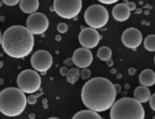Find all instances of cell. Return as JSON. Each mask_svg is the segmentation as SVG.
Segmentation results:
<instances>
[{
    "label": "cell",
    "instance_id": "5b68a950",
    "mask_svg": "<svg viewBox=\"0 0 155 119\" xmlns=\"http://www.w3.org/2000/svg\"><path fill=\"white\" fill-rule=\"evenodd\" d=\"M84 19L89 27L96 29L102 28L109 20V13L101 5H92L85 11Z\"/></svg>",
    "mask_w": 155,
    "mask_h": 119
},
{
    "label": "cell",
    "instance_id": "4fadbf2b",
    "mask_svg": "<svg viewBox=\"0 0 155 119\" xmlns=\"http://www.w3.org/2000/svg\"><path fill=\"white\" fill-rule=\"evenodd\" d=\"M131 11L130 10L128 6L124 3L117 4L112 10L113 17L119 22H124L130 18Z\"/></svg>",
    "mask_w": 155,
    "mask_h": 119
},
{
    "label": "cell",
    "instance_id": "5bb4252c",
    "mask_svg": "<svg viewBox=\"0 0 155 119\" xmlns=\"http://www.w3.org/2000/svg\"><path fill=\"white\" fill-rule=\"evenodd\" d=\"M139 82L147 87L153 86L155 84V72L149 69L143 70L139 75Z\"/></svg>",
    "mask_w": 155,
    "mask_h": 119
},
{
    "label": "cell",
    "instance_id": "ac0fdd59",
    "mask_svg": "<svg viewBox=\"0 0 155 119\" xmlns=\"http://www.w3.org/2000/svg\"><path fill=\"white\" fill-rule=\"evenodd\" d=\"M112 55V51L110 48L108 47L103 46L98 49V53H97V56L98 58L102 61H107L110 59Z\"/></svg>",
    "mask_w": 155,
    "mask_h": 119
},
{
    "label": "cell",
    "instance_id": "9c48e42d",
    "mask_svg": "<svg viewBox=\"0 0 155 119\" xmlns=\"http://www.w3.org/2000/svg\"><path fill=\"white\" fill-rule=\"evenodd\" d=\"M30 62L35 70L45 72L51 67L53 60L49 52L45 50H39L32 55Z\"/></svg>",
    "mask_w": 155,
    "mask_h": 119
},
{
    "label": "cell",
    "instance_id": "4dcf8cb0",
    "mask_svg": "<svg viewBox=\"0 0 155 119\" xmlns=\"http://www.w3.org/2000/svg\"><path fill=\"white\" fill-rule=\"evenodd\" d=\"M114 86H115V89H116L117 93H119L120 91V90H121L120 85H119V84H114Z\"/></svg>",
    "mask_w": 155,
    "mask_h": 119
},
{
    "label": "cell",
    "instance_id": "e575fe53",
    "mask_svg": "<svg viewBox=\"0 0 155 119\" xmlns=\"http://www.w3.org/2000/svg\"><path fill=\"white\" fill-rule=\"evenodd\" d=\"M2 66H3V63H2V62L0 61V68L2 67Z\"/></svg>",
    "mask_w": 155,
    "mask_h": 119
},
{
    "label": "cell",
    "instance_id": "2e32d148",
    "mask_svg": "<svg viewBox=\"0 0 155 119\" xmlns=\"http://www.w3.org/2000/svg\"><path fill=\"white\" fill-rule=\"evenodd\" d=\"M39 6L38 0H21L20 2V8L26 14L36 13Z\"/></svg>",
    "mask_w": 155,
    "mask_h": 119
},
{
    "label": "cell",
    "instance_id": "1f68e13d",
    "mask_svg": "<svg viewBox=\"0 0 155 119\" xmlns=\"http://www.w3.org/2000/svg\"><path fill=\"white\" fill-rule=\"evenodd\" d=\"M107 66H111L112 65H113V61H112V60L110 59V60H107Z\"/></svg>",
    "mask_w": 155,
    "mask_h": 119
},
{
    "label": "cell",
    "instance_id": "7c38bea8",
    "mask_svg": "<svg viewBox=\"0 0 155 119\" xmlns=\"http://www.w3.org/2000/svg\"><path fill=\"white\" fill-rule=\"evenodd\" d=\"M74 65L80 69H86L92 63L93 56L89 49L80 48L76 50L73 55Z\"/></svg>",
    "mask_w": 155,
    "mask_h": 119
},
{
    "label": "cell",
    "instance_id": "8d00e7d4",
    "mask_svg": "<svg viewBox=\"0 0 155 119\" xmlns=\"http://www.w3.org/2000/svg\"><path fill=\"white\" fill-rule=\"evenodd\" d=\"M154 63H155V56H154Z\"/></svg>",
    "mask_w": 155,
    "mask_h": 119
},
{
    "label": "cell",
    "instance_id": "ba28073f",
    "mask_svg": "<svg viewBox=\"0 0 155 119\" xmlns=\"http://www.w3.org/2000/svg\"><path fill=\"white\" fill-rule=\"evenodd\" d=\"M27 28L33 35H41L48 28L49 22L44 14L36 12L30 14L27 20Z\"/></svg>",
    "mask_w": 155,
    "mask_h": 119
},
{
    "label": "cell",
    "instance_id": "83f0119b",
    "mask_svg": "<svg viewBox=\"0 0 155 119\" xmlns=\"http://www.w3.org/2000/svg\"><path fill=\"white\" fill-rule=\"evenodd\" d=\"M117 2V0H100L99 2L102 3V4H106V5H111L114 3H116Z\"/></svg>",
    "mask_w": 155,
    "mask_h": 119
},
{
    "label": "cell",
    "instance_id": "e0dca14e",
    "mask_svg": "<svg viewBox=\"0 0 155 119\" xmlns=\"http://www.w3.org/2000/svg\"><path fill=\"white\" fill-rule=\"evenodd\" d=\"M72 119H102V117L95 111L92 110H82L74 115Z\"/></svg>",
    "mask_w": 155,
    "mask_h": 119
},
{
    "label": "cell",
    "instance_id": "f546056e",
    "mask_svg": "<svg viewBox=\"0 0 155 119\" xmlns=\"http://www.w3.org/2000/svg\"><path fill=\"white\" fill-rule=\"evenodd\" d=\"M128 72L130 75H133L136 73V69H135L134 68H130L128 70Z\"/></svg>",
    "mask_w": 155,
    "mask_h": 119
},
{
    "label": "cell",
    "instance_id": "7402d4cb",
    "mask_svg": "<svg viewBox=\"0 0 155 119\" xmlns=\"http://www.w3.org/2000/svg\"><path fill=\"white\" fill-rule=\"evenodd\" d=\"M57 30L58 33H65L68 30V27L66 23H61L58 24Z\"/></svg>",
    "mask_w": 155,
    "mask_h": 119
},
{
    "label": "cell",
    "instance_id": "d590c367",
    "mask_svg": "<svg viewBox=\"0 0 155 119\" xmlns=\"http://www.w3.org/2000/svg\"><path fill=\"white\" fill-rule=\"evenodd\" d=\"M152 119H155V115L154 116V117H153V118Z\"/></svg>",
    "mask_w": 155,
    "mask_h": 119
},
{
    "label": "cell",
    "instance_id": "603a6c76",
    "mask_svg": "<svg viewBox=\"0 0 155 119\" xmlns=\"http://www.w3.org/2000/svg\"><path fill=\"white\" fill-rule=\"evenodd\" d=\"M27 101L30 105H34L36 102H37V98L34 95H30L27 98Z\"/></svg>",
    "mask_w": 155,
    "mask_h": 119
},
{
    "label": "cell",
    "instance_id": "30bf717a",
    "mask_svg": "<svg viewBox=\"0 0 155 119\" xmlns=\"http://www.w3.org/2000/svg\"><path fill=\"white\" fill-rule=\"evenodd\" d=\"M100 39L101 36L98 32L91 27L84 28L79 35V42L80 45L84 48L89 50L95 48L99 43Z\"/></svg>",
    "mask_w": 155,
    "mask_h": 119
},
{
    "label": "cell",
    "instance_id": "cb8c5ba5",
    "mask_svg": "<svg viewBox=\"0 0 155 119\" xmlns=\"http://www.w3.org/2000/svg\"><path fill=\"white\" fill-rule=\"evenodd\" d=\"M19 2H20L18 1V0H3V3L5 4L6 5L8 6L16 5Z\"/></svg>",
    "mask_w": 155,
    "mask_h": 119
},
{
    "label": "cell",
    "instance_id": "9a60e30c",
    "mask_svg": "<svg viewBox=\"0 0 155 119\" xmlns=\"http://www.w3.org/2000/svg\"><path fill=\"white\" fill-rule=\"evenodd\" d=\"M151 90L145 86H139L134 90V99H136L140 103H144L150 100L151 98Z\"/></svg>",
    "mask_w": 155,
    "mask_h": 119
},
{
    "label": "cell",
    "instance_id": "d6986e66",
    "mask_svg": "<svg viewBox=\"0 0 155 119\" xmlns=\"http://www.w3.org/2000/svg\"><path fill=\"white\" fill-rule=\"evenodd\" d=\"M80 77V72L77 68H72L69 69L68 75L66 76L67 80L71 84H74L79 80Z\"/></svg>",
    "mask_w": 155,
    "mask_h": 119
},
{
    "label": "cell",
    "instance_id": "8fae6325",
    "mask_svg": "<svg viewBox=\"0 0 155 119\" xmlns=\"http://www.w3.org/2000/svg\"><path fill=\"white\" fill-rule=\"evenodd\" d=\"M123 44L127 48L136 49L142 44V35L136 28H128L122 34Z\"/></svg>",
    "mask_w": 155,
    "mask_h": 119
},
{
    "label": "cell",
    "instance_id": "7a4b0ae2",
    "mask_svg": "<svg viewBox=\"0 0 155 119\" xmlns=\"http://www.w3.org/2000/svg\"><path fill=\"white\" fill-rule=\"evenodd\" d=\"M2 46L9 57L16 59L24 58L33 51L34 46L33 35L27 27L12 26L3 33Z\"/></svg>",
    "mask_w": 155,
    "mask_h": 119
},
{
    "label": "cell",
    "instance_id": "ffe728a7",
    "mask_svg": "<svg viewBox=\"0 0 155 119\" xmlns=\"http://www.w3.org/2000/svg\"><path fill=\"white\" fill-rule=\"evenodd\" d=\"M145 48L148 51H155V35H149L145 38L144 41Z\"/></svg>",
    "mask_w": 155,
    "mask_h": 119
},
{
    "label": "cell",
    "instance_id": "277c9868",
    "mask_svg": "<svg viewBox=\"0 0 155 119\" xmlns=\"http://www.w3.org/2000/svg\"><path fill=\"white\" fill-rule=\"evenodd\" d=\"M110 119H145V110L134 98L118 99L110 108Z\"/></svg>",
    "mask_w": 155,
    "mask_h": 119
},
{
    "label": "cell",
    "instance_id": "8992f818",
    "mask_svg": "<svg viewBox=\"0 0 155 119\" xmlns=\"http://www.w3.org/2000/svg\"><path fill=\"white\" fill-rule=\"evenodd\" d=\"M17 84L20 90H22L24 93H33L40 88V75L36 72V71L26 69L18 75Z\"/></svg>",
    "mask_w": 155,
    "mask_h": 119
},
{
    "label": "cell",
    "instance_id": "44dd1931",
    "mask_svg": "<svg viewBox=\"0 0 155 119\" xmlns=\"http://www.w3.org/2000/svg\"><path fill=\"white\" fill-rule=\"evenodd\" d=\"M91 76V72L89 69H83L80 71V78L83 80L88 79L90 78Z\"/></svg>",
    "mask_w": 155,
    "mask_h": 119
},
{
    "label": "cell",
    "instance_id": "f1b7e54d",
    "mask_svg": "<svg viewBox=\"0 0 155 119\" xmlns=\"http://www.w3.org/2000/svg\"><path fill=\"white\" fill-rule=\"evenodd\" d=\"M64 63H66L68 66H72L74 63V60H73V58H68V60H66L64 61Z\"/></svg>",
    "mask_w": 155,
    "mask_h": 119
},
{
    "label": "cell",
    "instance_id": "d6a6232c",
    "mask_svg": "<svg viewBox=\"0 0 155 119\" xmlns=\"http://www.w3.org/2000/svg\"><path fill=\"white\" fill-rule=\"evenodd\" d=\"M2 36L1 31H0V45H2Z\"/></svg>",
    "mask_w": 155,
    "mask_h": 119
},
{
    "label": "cell",
    "instance_id": "d4e9b609",
    "mask_svg": "<svg viewBox=\"0 0 155 119\" xmlns=\"http://www.w3.org/2000/svg\"><path fill=\"white\" fill-rule=\"evenodd\" d=\"M149 105L151 106V109L153 111H155V93L154 94L151 95V98H150V100H149Z\"/></svg>",
    "mask_w": 155,
    "mask_h": 119
},
{
    "label": "cell",
    "instance_id": "3957f363",
    "mask_svg": "<svg viewBox=\"0 0 155 119\" xmlns=\"http://www.w3.org/2000/svg\"><path fill=\"white\" fill-rule=\"evenodd\" d=\"M27 98L22 90L16 87H7L0 92V111L8 117H16L24 112Z\"/></svg>",
    "mask_w": 155,
    "mask_h": 119
},
{
    "label": "cell",
    "instance_id": "6da1fadb",
    "mask_svg": "<svg viewBox=\"0 0 155 119\" xmlns=\"http://www.w3.org/2000/svg\"><path fill=\"white\" fill-rule=\"evenodd\" d=\"M115 86L102 77L93 78L83 87L81 97L85 106L95 112L107 111L115 102L117 96Z\"/></svg>",
    "mask_w": 155,
    "mask_h": 119
},
{
    "label": "cell",
    "instance_id": "4316f807",
    "mask_svg": "<svg viewBox=\"0 0 155 119\" xmlns=\"http://www.w3.org/2000/svg\"><path fill=\"white\" fill-rule=\"evenodd\" d=\"M68 72H69V69H68V68L66 67V66H63V67L61 68L60 73L61 74V75H63V76L66 77L67 75H68Z\"/></svg>",
    "mask_w": 155,
    "mask_h": 119
},
{
    "label": "cell",
    "instance_id": "484cf974",
    "mask_svg": "<svg viewBox=\"0 0 155 119\" xmlns=\"http://www.w3.org/2000/svg\"><path fill=\"white\" fill-rule=\"evenodd\" d=\"M124 4H126L127 6H128L130 11H134L136 8V4H135L134 2H129V1L126 2L125 1L124 2Z\"/></svg>",
    "mask_w": 155,
    "mask_h": 119
},
{
    "label": "cell",
    "instance_id": "836d02e7",
    "mask_svg": "<svg viewBox=\"0 0 155 119\" xmlns=\"http://www.w3.org/2000/svg\"><path fill=\"white\" fill-rule=\"evenodd\" d=\"M48 119H59V118H58V117H51Z\"/></svg>",
    "mask_w": 155,
    "mask_h": 119
},
{
    "label": "cell",
    "instance_id": "52a82bcc",
    "mask_svg": "<svg viewBox=\"0 0 155 119\" xmlns=\"http://www.w3.org/2000/svg\"><path fill=\"white\" fill-rule=\"evenodd\" d=\"M54 11L58 16L64 19H72L76 17L80 14L82 8L81 0H71V1H62V0H54Z\"/></svg>",
    "mask_w": 155,
    "mask_h": 119
}]
</instances>
